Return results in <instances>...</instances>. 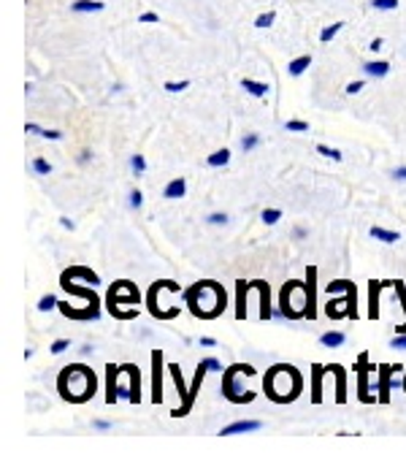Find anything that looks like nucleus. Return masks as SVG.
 Instances as JSON below:
<instances>
[{
    "label": "nucleus",
    "instance_id": "f257e3e1",
    "mask_svg": "<svg viewBox=\"0 0 406 458\" xmlns=\"http://www.w3.org/2000/svg\"><path fill=\"white\" fill-rule=\"evenodd\" d=\"M184 299H187L190 312L200 320H215L225 312V291L215 280H203V283L192 285L184 293Z\"/></svg>",
    "mask_w": 406,
    "mask_h": 458
},
{
    "label": "nucleus",
    "instance_id": "f03ea898",
    "mask_svg": "<svg viewBox=\"0 0 406 458\" xmlns=\"http://www.w3.org/2000/svg\"><path fill=\"white\" fill-rule=\"evenodd\" d=\"M57 391L71 404H84L95 394V375L84 363H71L57 377Z\"/></svg>",
    "mask_w": 406,
    "mask_h": 458
},
{
    "label": "nucleus",
    "instance_id": "7ed1b4c3",
    "mask_svg": "<svg viewBox=\"0 0 406 458\" xmlns=\"http://www.w3.org/2000/svg\"><path fill=\"white\" fill-rule=\"evenodd\" d=\"M266 396L276 404H290L300 396V375L290 363H276L266 375Z\"/></svg>",
    "mask_w": 406,
    "mask_h": 458
},
{
    "label": "nucleus",
    "instance_id": "20e7f679",
    "mask_svg": "<svg viewBox=\"0 0 406 458\" xmlns=\"http://www.w3.org/2000/svg\"><path fill=\"white\" fill-rule=\"evenodd\" d=\"M109 312L117 318V320H133L139 312L136 310H123V307H136L139 304V291H136V285L133 283H128V280H120V283H114V288L109 291Z\"/></svg>",
    "mask_w": 406,
    "mask_h": 458
},
{
    "label": "nucleus",
    "instance_id": "39448f33",
    "mask_svg": "<svg viewBox=\"0 0 406 458\" xmlns=\"http://www.w3.org/2000/svg\"><path fill=\"white\" fill-rule=\"evenodd\" d=\"M279 310L284 312L287 320L307 318V310H309V288L303 285V283H287L282 288Z\"/></svg>",
    "mask_w": 406,
    "mask_h": 458
},
{
    "label": "nucleus",
    "instance_id": "423d86ee",
    "mask_svg": "<svg viewBox=\"0 0 406 458\" xmlns=\"http://www.w3.org/2000/svg\"><path fill=\"white\" fill-rule=\"evenodd\" d=\"M239 375L255 377V369H252L250 363H233L231 369H225V377H223V396H225L228 402H233V404H250V402L255 399V391L241 394V391L236 388V377H239Z\"/></svg>",
    "mask_w": 406,
    "mask_h": 458
},
{
    "label": "nucleus",
    "instance_id": "0eeeda50",
    "mask_svg": "<svg viewBox=\"0 0 406 458\" xmlns=\"http://www.w3.org/2000/svg\"><path fill=\"white\" fill-rule=\"evenodd\" d=\"M207 372H209V366L200 360V363H198V372H195V380H192V388H190V399H187L182 407H176V410L171 412L173 418H184V415L190 412V407H192V402H195V394L200 391V383H203V377H207Z\"/></svg>",
    "mask_w": 406,
    "mask_h": 458
},
{
    "label": "nucleus",
    "instance_id": "6e6552de",
    "mask_svg": "<svg viewBox=\"0 0 406 458\" xmlns=\"http://www.w3.org/2000/svg\"><path fill=\"white\" fill-rule=\"evenodd\" d=\"M395 372H403V366H379V386H376V391H379V402L382 404H387L390 402V391H393V380H390V375H395Z\"/></svg>",
    "mask_w": 406,
    "mask_h": 458
},
{
    "label": "nucleus",
    "instance_id": "1a4fd4ad",
    "mask_svg": "<svg viewBox=\"0 0 406 458\" xmlns=\"http://www.w3.org/2000/svg\"><path fill=\"white\" fill-rule=\"evenodd\" d=\"M152 402L160 404L163 402V350H152Z\"/></svg>",
    "mask_w": 406,
    "mask_h": 458
},
{
    "label": "nucleus",
    "instance_id": "9d476101",
    "mask_svg": "<svg viewBox=\"0 0 406 458\" xmlns=\"http://www.w3.org/2000/svg\"><path fill=\"white\" fill-rule=\"evenodd\" d=\"M260 428H263L260 420H239V423L225 426L220 434H223V437H233V434H252V431H260Z\"/></svg>",
    "mask_w": 406,
    "mask_h": 458
},
{
    "label": "nucleus",
    "instance_id": "9b49d317",
    "mask_svg": "<svg viewBox=\"0 0 406 458\" xmlns=\"http://www.w3.org/2000/svg\"><path fill=\"white\" fill-rule=\"evenodd\" d=\"M106 388H109V394H106V402L109 404H114L120 396H117V366L114 363H109L106 366Z\"/></svg>",
    "mask_w": 406,
    "mask_h": 458
},
{
    "label": "nucleus",
    "instance_id": "f8f14e48",
    "mask_svg": "<svg viewBox=\"0 0 406 458\" xmlns=\"http://www.w3.org/2000/svg\"><path fill=\"white\" fill-rule=\"evenodd\" d=\"M379 291H382V283H371V288H368V318L371 320H379Z\"/></svg>",
    "mask_w": 406,
    "mask_h": 458
},
{
    "label": "nucleus",
    "instance_id": "ddd939ff",
    "mask_svg": "<svg viewBox=\"0 0 406 458\" xmlns=\"http://www.w3.org/2000/svg\"><path fill=\"white\" fill-rule=\"evenodd\" d=\"M247 291H250L247 283H239L236 285V320H244L247 318Z\"/></svg>",
    "mask_w": 406,
    "mask_h": 458
},
{
    "label": "nucleus",
    "instance_id": "4468645a",
    "mask_svg": "<svg viewBox=\"0 0 406 458\" xmlns=\"http://www.w3.org/2000/svg\"><path fill=\"white\" fill-rule=\"evenodd\" d=\"M258 291H260V320H271L274 310H271V299H268V285L258 280Z\"/></svg>",
    "mask_w": 406,
    "mask_h": 458
},
{
    "label": "nucleus",
    "instance_id": "2eb2a0df",
    "mask_svg": "<svg viewBox=\"0 0 406 458\" xmlns=\"http://www.w3.org/2000/svg\"><path fill=\"white\" fill-rule=\"evenodd\" d=\"M328 372L336 375V402L344 404V402H347V394H344V369H342L339 363H331V366H328Z\"/></svg>",
    "mask_w": 406,
    "mask_h": 458
},
{
    "label": "nucleus",
    "instance_id": "dca6fc26",
    "mask_svg": "<svg viewBox=\"0 0 406 458\" xmlns=\"http://www.w3.org/2000/svg\"><path fill=\"white\" fill-rule=\"evenodd\" d=\"M184 193H187V182L182 176L179 179H171L168 185H165V191H163L165 199H182Z\"/></svg>",
    "mask_w": 406,
    "mask_h": 458
},
{
    "label": "nucleus",
    "instance_id": "f3484780",
    "mask_svg": "<svg viewBox=\"0 0 406 458\" xmlns=\"http://www.w3.org/2000/svg\"><path fill=\"white\" fill-rule=\"evenodd\" d=\"M315 277H317V268L312 266V268H309V285H307V288H309V310H307V318H309V320H315V318H317V307H315V296H317Z\"/></svg>",
    "mask_w": 406,
    "mask_h": 458
},
{
    "label": "nucleus",
    "instance_id": "a211bd4d",
    "mask_svg": "<svg viewBox=\"0 0 406 458\" xmlns=\"http://www.w3.org/2000/svg\"><path fill=\"white\" fill-rule=\"evenodd\" d=\"M363 71H366V76H371V79H382V76H387V73H390V63H385V60H374V63H366V65H363Z\"/></svg>",
    "mask_w": 406,
    "mask_h": 458
},
{
    "label": "nucleus",
    "instance_id": "6ab92c4d",
    "mask_svg": "<svg viewBox=\"0 0 406 458\" xmlns=\"http://www.w3.org/2000/svg\"><path fill=\"white\" fill-rule=\"evenodd\" d=\"M241 87L247 89V93H250V96H255V98H266V96H268V84H266V81L244 79V81H241Z\"/></svg>",
    "mask_w": 406,
    "mask_h": 458
},
{
    "label": "nucleus",
    "instance_id": "aec40b11",
    "mask_svg": "<svg viewBox=\"0 0 406 458\" xmlns=\"http://www.w3.org/2000/svg\"><path fill=\"white\" fill-rule=\"evenodd\" d=\"M71 9L76 14H92V12H104V4H100V0H76Z\"/></svg>",
    "mask_w": 406,
    "mask_h": 458
},
{
    "label": "nucleus",
    "instance_id": "412c9836",
    "mask_svg": "<svg viewBox=\"0 0 406 458\" xmlns=\"http://www.w3.org/2000/svg\"><path fill=\"white\" fill-rule=\"evenodd\" d=\"M309 65H312V55H300V57H295V60L287 65V71H290V76H300Z\"/></svg>",
    "mask_w": 406,
    "mask_h": 458
},
{
    "label": "nucleus",
    "instance_id": "4be33fe9",
    "mask_svg": "<svg viewBox=\"0 0 406 458\" xmlns=\"http://www.w3.org/2000/svg\"><path fill=\"white\" fill-rule=\"evenodd\" d=\"M371 236H374V239H379V242H385V244H395V242L401 239V233H398V231H387V228H379V225H374V228H371Z\"/></svg>",
    "mask_w": 406,
    "mask_h": 458
},
{
    "label": "nucleus",
    "instance_id": "5701e85b",
    "mask_svg": "<svg viewBox=\"0 0 406 458\" xmlns=\"http://www.w3.org/2000/svg\"><path fill=\"white\" fill-rule=\"evenodd\" d=\"M344 342H347V336H344L342 331H328V334L320 336V344H323V347H342Z\"/></svg>",
    "mask_w": 406,
    "mask_h": 458
},
{
    "label": "nucleus",
    "instance_id": "b1692460",
    "mask_svg": "<svg viewBox=\"0 0 406 458\" xmlns=\"http://www.w3.org/2000/svg\"><path fill=\"white\" fill-rule=\"evenodd\" d=\"M323 372H326V366H315V383H312V402L315 404H320L323 402V383H320V377H323Z\"/></svg>",
    "mask_w": 406,
    "mask_h": 458
},
{
    "label": "nucleus",
    "instance_id": "393cba45",
    "mask_svg": "<svg viewBox=\"0 0 406 458\" xmlns=\"http://www.w3.org/2000/svg\"><path fill=\"white\" fill-rule=\"evenodd\" d=\"M207 163H209L212 168H223V165H228V163H231V152H228V149L212 152V155L207 157Z\"/></svg>",
    "mask_w": 406,
    "mask_h": 458
},
{
    "label": "nucleus",
    "instance_id": "a878e982",
    "mask_svg": "<svg viewBox=\"0 0 406 458\" xmlns=\"http://www.w3.org/2000/svg\"><path fill=\"white\" fill-rule=\"evenodd\" d=\"M168 372H171V377H173V383H176V388H179L182 399H187V394H190V391H184V380H182L179 366H176V363H171V366H168Z\"/></svg>",
    "mask_w": 406,
    "mask_h": 458
},
{
    "label": "nucleus",
    "instance_id": "bb28decb",
    "mask_svg": "<svg viewBox=\"0 0 406 458\" xmlns=\"http://www.w3.org/2000/svg\"><path fill=\"white\" fill-rule=\"evenodd\" d=\"M371 6L376 12H393V9H398V0H371Z\"/></svg>",
    "mask_w": 406,
    "mask_h": 458
},
{
    "label": "nucleus",
    "instance_id": "cd10ccee",
    "mask_svg": "<svg viewBox=\"0 0 406 458\" xmlns=\"http://www.w3.org/2000/svg\"><path fill=\"white\" fill-rule=\"evenodd\" d=\"M284 131L303 133V131H309V123H303V120H287V123H284Z\"/></svg>",
    "mask_w": 406,
    "mask_h": 458
},
{
    "label": "nucleus",
    "instance_id": "c85d7f7f",
    "mask_svg": "<svg viewBox=\"0 0 406 458\" xmlns=\"http://www.w3.org/2000/svg\"><path fill=\"white\" fill-rule=\"evenodd\" d=\"M274 20H276V12H266V14H260L258 20H255V28H271L274 25Z\"/></svg>",
    "mask_w": 406,
    "mask_h": 458
},
{
    "label": "nucleus",
    "instance_id": "c756f323",
    "mask_svg": "<svg viewBox=\"0 0 406 458\" xmlns=\"http://www.w3.org/2000/svg\"><path fill=\"white\" fill-rule=\"evenodd\" d=\"M342 28H344V22H334L331 28H326V30L320 33V41H323V44H328V41H331V38H334V36H336Z\"/></svg>",
    "mask_w": 406,
    "mask_h": 458
},
{
    "label": "nucleus",
    "instance_id": "7c9ffc66",
    "mask_svg": "<svg viewBox=\"0 0 406 458\" xmlns=\"http://www.w3.org/2000/svg\"><path fill=\"white\" fill-rule=\"evenodd\" d=\"M258 144H260V136H258V133H247V136L241 139V149H244V152H252Z\"/></svg>",
    "mask_w": 406,
    "mask_h": 458
},
{
    "label": "nucleus",
    "instance_id": "2f4dec72",
    "mask_svg": "<svg viewBox=\"0 0 406 458\" xmlns=\"http://www.w3.org/2000/svg\"><path fill=\"white\" fill-rule=\"evenodd\" d=\"M260 217H263V223H266V225H276V223L282 220V212H279V209H263V215H260Z\"/></svg>",
    "mask_w": 406,
    "mask_h": 458
},
{
    "label": "nucleus",
    "instance_id": "473e14b6",
    "mask_svg": "<svg viewBox=\"0 0 406 458\" xmlns=\"http://www.w3.org/2000/svg\"><path fill=\"white\" fill-rule=\"evenodd\" d=\"M131 165H133L136 176H141V174L147 171V160H144V155H133V157H131Z\"/></svg>",
    "mask_w": 406,
    "mask_h": 458
},
{
    "label": "nucleus",
    "instance_id": "72a5a7b5",
    "mask_svg": "<svg viewBox=\"0 0 406 458\" xmlns=\"http://www.w3.org/2000/svg\"><path fill=\"white\" fill-rule=\"evenodd\" d=\"M317 152L326 155V157H331V160H336V163L342 160V152H339V149H331V147H326V144H317Z\"/></svg>",
    "mask_w": 406,
    "mask_h": 458
},
{
    "label": "nucleus",
    "instance_id": "f704fd0d",
    "mask_svg": "<svg viewBox=\"0 0 406 458\" xmlns=\"http://www.w3.org/2000/svg\"><path fill=\"white\" fill-rule=\"evenodd\" d=\"M33 171H36V174H52V165H49V160L36 157V160H33Z\"/></svg>",
    "mask_w": 406,
    "mask_h": 458
},
{
    "label": "nucleus",
    "instance_id": "c9c22d12",
    "mask_svg": "<svg viewBox=\"0 0 406 458\" xmlns=\"http://www.w3.org/2000/svg\"><path fill=\"white\" fill-rule=\"evenodd\" d=\"M60 301L55 299V296H44L41 301H38V312H49V310H55Z\"/></svg>",
    "mask_w": 406,
    "mask_h": 458
},
{
    "label": "nucleus",
    "instance_id": "e433bc0d",
    "mask_svg": "<svg viewBox=\"0 0 406 458\" xmlns=\"http://www.w3.org/2000/svg\"><path fill=\"white\" fill-rule=\"evenodd\" d=\"M163 87L168 89V93H182V89H187V87H190V81H187V79H184V81H165Z\"/></svg>",
    "mask_w": 406,
    "mask_h": 458
},
{
    "label": "nucleus",
    "instance_id": "4c0bfd02",
    "mask_svg": "<svg viewBox=\"0 0 406 458\" xmlns=\"http://www.w3.org/2000/svg\"><path fill=\"white\" fill-rule=\"evenodd\" d=\"M207 223H209V225H225V223H228V215H225V212H215V215L207 217Z\"/></svg>",
    "mask_w": 406,
    "mask_h": 458
},
{
    "label": "nucleus",
    "instance_id": "58836bf2",
    "mask_svg": "<svg viewBox=\"0 0 406 458\" xmlns=\"http://www.w3.org/2000/svg\"><path fill=\"white\" fill-rule=\"evenodd\" d=\"M131 207H133V209H141V207H144V193H141V191H133V193H131Z\"/></svg>",
    "mask_w": 406,
    "mask_h": 458
},
{
    "label": "nucleus",
    "instance_id": "ea45409f",
    "mask_svg": "<svg viewBox=\"0 0 406 458\" xmlns=\"http://www.w3.org/2000/svg\"><path fill=\"white\" fill-rule=\"evenodd\" d=\"M68 347H71V342H68V339H57V342L52 344V352H55V355H60V352H65Z\"/></svg>",
    "mask_w": 406,
    "mask_h": 458
},
{
    "label": "nucleus",
    "instance_id": "a19ab883",
    "mask_svg": "<svg viewBox=\"0 0 406 458\" xmlns=\"http://www.w3.org/2000/svg\"><path fill=\"white\" fill-rule=\"evenodd\" d=\"M390 347H395V350H406V334H395V336H393V342H390Z\"/></svg>",
    "mask_w": 406,
    "mask_h": 458
},
{
    "label": "nucleus",
    "instance_id": "79ce46f5",
    "mask_svg": "<svg viewBox=\"0 0 406 458\" xmlns=\"http://www.w3.org/2000/svg\"><path fill=\"white\" fill-rule=\"evenodd\" d=\"M139 22H144V25H155V22H160V17H157L155 12H147V14H141V17H139Z\"/></svg>",
    "mask_w": 406,
    "mask_h": 458
},
{
    "label": "nucleus",
    "instance_id": "37998d69",
    "mask_svg": "<svg viewBox=\"0 0 406 458\" xmlns=\"http://www.w3.org/2000/svg\"><path fill=\"white\" fill-rule=\"evenodd\" d=\"M203 363L209 366V372H223V363H220L217 358H207V360H203Z\"/></svg>",
    "mask_w": 406,
    "mask_h": 458
},
{
    "label": "nucleus",
    "instance_id": "c03bdc74",
    "mask_svg": "<svg viewBox=\"0 0 406 458\" xmlns=\"http://www.w3.org/2000/svg\"><path fill=\"white\" fill-rule=\"evenodd\" d=\"M363 87H366L363 81H352V84H347V96H358Z\"/></svg>",
    "mask_w": 406,
    "mask_h": 458
},
{
    "label": "nucleus",
    "instance_id": "a18cd8bd",
    "mask_svg": "<svg viewBox=\"0 0 406 458\" xmlns=\"http://www.w3.org/2000/svg\"><path fill=\"white\" fill-rule=\"evenodd\" d=\"M393 179H395V182H406V165L395 168V171H393Z\"/></svg>",
    "mask_w": 406,
    "mask_h": 458
},
{
    "label": "nucleus",
    "instance_id": "49530a36",
    "mask_svg": "<svg viewBox=\"0 0 406 458\" xmlns=\"http://www.w3.org/2000/svg\"><path fill=\"white\" fill-rule=\"evenodd\" d=\"M41 136H44V139H52V141H57V139H63V131H44Z\"/></svg>",
    "mask_w": 406,
    "mask_h": 458
},
{
    "label": "nucleus",
    "instance_id": "de8ad7c7",
    "mask_svg": "<svg viewBox=\"0 0 406 458\" xmlns=\"http://www.w3.org/2000/svg\"><path fill=\"white\" fill-rule=\"evenodd\" d=\"M200 347H217V342L212 336H200Z\"/></svg>",
    "mask_w": 406,
    "mask_h": 458
},
{
    "label": "nucleus",
    "instance_id": "09e8293b",
    "mask_svg": "<svg viewBox=\"0 0 406 458\" xmlns=\"http://www.w3.org/2000/svg\"><path fill=\"white\" fill-rule=\"evenodd\" d=\"M25 131H28V133H33V136H36V133H38V136L44 133V131H41V128H38L36 123H28V125H25Z\"/></svg>",
    "mask_w": 406,
    "mask_h": 458
},
{
    "label": "nucleus",
    "instance_id": "8fccbe9b",
    "mask_svg": "<svg viewBox=\"0 0 406 458\" xmlns=\"http://www.w3.org/2000/svg\"><path fill=\"white\" fill-rule=\"evenodd\" d=\"M95 428H97V431H109L112 423H106V420H95Z\"/></svg>",
    "mask_w": 406,
    "mask_h": 458
},
{
    "label": "nucleus",
    "instance_id": "3c124183",
    "mask_svg": "<svg viewBox=\"0 0 406 458\" xmlns=\"http://www.w3.org/2000/svg\"><path fill=\"white\" fill-rule=\"evenodd\" d=\"M60 225H63L65 231H73V223H71L68 217H60Z\"/></svg>",
    "mask_w": 406,
    "mask_h": 458
},
{
    "label": "nucleus",
    "instance_id": "603ef678",
    "mask_svg": "<svg viewBox=\"0 0 406 458\" xmlns=\"http://www.w3.org/2000/svg\"><path fill=\"white\" fill-rule=\"evenodd\" d=\"M382 44H385L382 38H374V41H371V49H374V52H379V49H382Z\"/></svg>",
    "mask_w": 406,
    "mask_h": 458
},
{
    "label": "nucleus",
    "instance_id": "864d4df0",
    "mask_svg": "<svg viewBox=\"0 0 406 458\" xmlns=\"http://www.w3.org/2000/svg\"><path fill=\"white\" fill-rule=\"evenodd\" d=\"M292 236H295V239H303V236H307V231H303V228H295Z\"/></svg>",
    "mask_w": 406,
    "mask_h": 458
},
{
    "label": "nucleus",
    "instance_id": "5fc2aeb1",
    "mask_svg": "<svg viewBox=\"0 0 406 458\" xmlns=\"http://www.w3.org/2000/svg\"><path fill=\"white\" fill-rule=\"evenodd\" d=\"M403 391H406V375H403Z\"/></svg>",
    "mask_w": 406,
    "mask_h": 458
}]
</instances>
